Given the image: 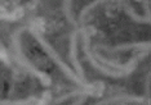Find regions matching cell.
I'll list each match as a JSON object with an SVG mask.
<instances>
[{"label":"cell","mask_w":151,"mask_h":105,"mask_svg":"<svg viewBox=\"0 0 151 105\" xmlns=\"http://www.w3.org/2000/svg\"><path fill=\"white\" fill-rule=\"evenodd\" d=\"M99 3H102V1H93V3H92V4H89V5L85 6V8L83 9V11H81V13H80V21H83L84 16L87 14V13H88L89 11H91V9H93L94 6H97V5L99 4Z\"/></svg>","instance_id":"8fae6325"},{"label":"cell","mask_w":151,"mask_h":105,"mask_svg":"<svg viewBox=\"0 0 151 105\" xmlns=\"http://www.w3.org/2000/svg\"><path fill=\"white\" fill-rule=\"evenodd\" d=\"M124 11H125V13L128 14L130 18L132 19H134L136 22H138V23H150V14H147L146 17L143 16V17H141V16H138V14H136L134 12L132 11V8L130 6H128V5H124Z\"/></svg>","instance_id":"ba28073f"},{"label":"cell","mask_w":151,"mask_h":105,"mask_svg":"<svg viewBox=\"0 0 151 105\" xmlns=\"http://www.w3.org/2000/svg\"><path fill=\"white\" fill-rule=\"evenodd\" d=\"M70 59H71V63H73L75 70H76L78 77H79V78H80L81 81L87 82V81H85V77H84V70H83V68L80 67V64H79V60H78V54H76V32H73V36H71Z\"/></svg>","instance_id":"5b68a950"},{"label":"cell","mask_w":151,"mask_h":105,"mask_svg":"<svg viewBox=\"0 0 151 105\" xmlns=\"http://www.w3.org/2000/svg\"><path fill=\"white\" fill-rule=\"evenodd\" d=\"M35 97H29L26 100H17V101H3L0 100V105H31V103H35Z\"/></svg>","instance_id":"30bf717a"},{"label":"cell","mask_w":151,"mask_h":105,"mask_svg":"<svg viewBox=\"0 0 151 105\" xmlns=\"http://www.w3.org/2000/svg\"><path fill=\"white\" fill-rule=\"evenodd\" d=\"M145 55V53H142L141 55H138V56H133L132 59L128 62V64H116V63H114V62H111V60H109V59H106V58H102L99 54H97V53H94V59L97 60L98 63H104V64H106L107 67H112V68H115V69H118V70H125V69H129L132 66H134V64H137L138 63V60L142 58V56Z\"/></svg>","instance_id":"277c9868"},{"label":"cell","mask_w":151,"mask_h":105,"mask_svg":"<svg viewBox=\"0 0 151 105\" xmlns=\"http://www.w3.org/2000/svg\"><path fill=\"white\" fill-rule=\"evenodd\" d=\"M83 41H84V47H83V49H84V53H85V55H87L89 63L92 64V67H94V68L97 69V70H99V72L105 73L106 76L114 77V78H120V77L128 76V74H130L133 70L136 69L137 64L132 66L129 69H125V70H114V69L107 68L106 66H102L101 63H98L97 60L94 59L93 53L91 51V40H89V33L87 32V28H85V27H83Z\"/></svg>","instance_id":"3957f363"},{"label":"cell","mask_w":151,"mask_h":105,"mask_svg":"<svg viewBox=\"0 0 151 105\" xmlns=\"http://www.w3.org/2000/svg\"><path fill=\"white\" fill-rule=\"evenodd\" d=\"M30 32H32V36L35 37V39L37 40V42H39L40 45H42V46L44 47V49H45V51L48 53V55H49L50 58H52L53 62L56 63L57 66H58L61 69L63 70V73L66 74V76L68 77V78H70V80H73L74 82H76L78 85H80V86H84L87 90H92V91H94V86H93V85H91V83H88V82H84V81H81L80 78H79V77H78V74L75 73L74 70L71 69L70 67H68L67 64L63 62L62 59H61L60 54H58V53L56 51V50H54L53 47L50 46L49 44H48V42L45 41V40L43 39V36L39 33V31H36V30H35V27H31V28H30Z\"/></svg>","instance_id":"6da1fadb"},{"label":"cell","mask_w":151,"mask_h":105,"mask_svg":"<svg viewBox=\"0 0 151 105\" xmlns=\"http://www.w3.org/2000/svg\"><path fill=\"white\" fill-rule=\"evenodd\" d=\"M99 49H104L106 51H120V50H129V49H150V41L147 42H134V44H128V45H119L114 47H109V46H98Z\"/></svg>","instance_id":"8992f818"},{"label":"cell","mask_w":151,"mask_h":105,"mask_svg":"<svg viewBox=\"0 0 151 105\" xmlns=\"http://www.w3.org/2000/svg\"><path fill=\"white\" fill-rule=\"evenodd\" d=\"M23 17V9H17L16 13H0V21H16Z\"/></svg>","instance_id":"9c48e42d"},{"label":"cell","mask_w":151,"mask_h":105,"mask_svg":"<svg viewBox=\"0 0 151 105\" xmlns=\"http://www.w3.org/2000/svg\"><path fill=\"white\" fill-rule=\"evenodd\" d=\"M25 30H27V27L23 26V27H21V28L17 30V31L13 33V36H12V44H13V49H14V56H16V59H17V62H18L19 66L23 67V68H25L27 72L35 74V76H36L40 81H42V82L45 85V86H49V85L52 83V80H50L49 77L47 76V74H44L43 72L37 70L35 67H34L32 64L25 58V55H23V53H22V50H21V44H19V35H21V32H23Z\"/></svg>","instance_id":"7a4b0ae2"},{"label":"cell","mask_w":151,"mask_h":105,"mask_svg":"<svg viewBox=\"0 0 151 105\" xmlns=\"http://www.w3.org/2000/svg\"><path fill=\"white\" fill-rule=\"evenodd\" d=\"M119 101H127V103H145V97H136V96H116V97H109L106 100H102L96 105H107L111 103H119Z\"/></svg>","instance_id":"52a82bcc"}]
</instances>
